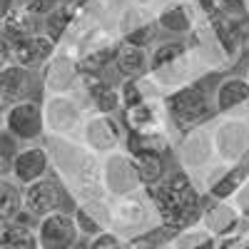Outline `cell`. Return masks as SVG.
<instances>
[{
  "mask_svg": "<svg viewBox=\"0 0 249 249\" xmlns=\"http://www.w3.org/2000/svg\"><path fill=\"white\" fill-rule=\"evenodd\" d=\"M244 212H247V217H249V207H247V210H244Z\"/></svg>",
  "mask_w": 249,
  "mask_h": 249,
  "instance_id": "29",
  "label": "cell"
},
{
  "mask_svg": "<svg viewBox=\"0 0 249 249\" xmlns=\"http://www.w3.org/2000/svg\"><path fill=\"white\" fill-rule=\"evenodd\" d=\"M157 23H160V28L170 30V33H190L192 18H190V13H187L182 5H170V8H164L160 13Z\"/></svg>",
  "mask_w": 249,
  "mask_h": 249,
  "instance_id": "15",
  "label": "cell"
},
{
  "mask_svg": "<svg viewBox=\"0 0 249 249\" xmlns=\"http://www.w3.org/2000/svg\"><path fill=\"white\" fill-rule=\"evenodd\" d=\"M28 88V70L20 65H3V72H0V92H3V100H15L25 92Z\"/></svg>",
  "mask_w": 249,
  "mask_h": 249,
  "instance_id": "13",
  "label": "cell"
},
{
  "mask_svg": "<svg viewBox=\"0 0 249 249\" xmlns=\"http://www.w3.org/2000/svg\"><path fill=\"white\" fill-rule=\"evenodd\" d=\"M13 177L20 182V184H33L37 179H43V175L48 172V152L43 147H25L20 150L13 167H10Z\"/></svg>",
  "mask_w": 249,
  "mask_h": 249,
  "instance_id": "7",
  "label": "cell"
},
{
  "mask_svg": "<svg viewBox=\"0 0 249 249\" xmlns=\"http://www.w3.org/2000/svg\"><path fill=\"white\" fill-rule=\"evenodd\" d=\"M135 170L137 175L142 177L144 184H160V177H162V160H160V152L152 150V147H142V150H135Z\"/></svg>",
  "mask_w": 249,
  "mask_h": 249,
  "instance_id": "12",
  "label": "cell"
},
{
  "mask_svg": "<svg viewBox=\"0 0 249 249\" xmlns=\"http://www.w3.org/2000/svg\"><path fill=\"white\" fill-rule=\"evenodd\" d=\"M37 242L40 249H72L80 239L75 214L55 212L37 222Z\"/></svg>",
  "mask_w": 249,
  "mask_h": 249,
  "instance_id": "2",
  "label": "cell"
},
{
  "mask_svg": "<svg viewBox=\"0 0 249 249\" xmlns=\"http://www.w3.org/2000/svg\"><path fill=\"white\" fill-rule=\"evenodd\" d=\"M3 40H23L28 35H35V15L28 13L25 8H15L3 13Z\"/></svg>",
  "mask_w": 249,
  "mask_h": 249,
  "instance_id": "10",
  "label": "cell"
},
{
  "mask_svg": "<svg viewBox=\"0 0 249 249\" xmlns=\"http://www.w3.org/2000/svg\"><path fill=\"white\" fill-rule=\"evenodd\" d=\"M170 249H219L217 247V237L202 230H184V234H179Z\"/></svg>",
  "mask_w": 249,
  "mask_h": 249,
  "instance_id": "16",
  "label": "cell"
},
{
  "mask_svg": "<svg viewBox=\"0 0 249 249\" xmlns=\"http://www.w3.org/2000/svg\"><path fill=\"white\" fill-rule=\"evenodd\" d=\"M152 199L162 217V222L172 230H192L202 217V202L197 190L190 179L175 175L167 182H160L152 187Z\"/></svg>",
  "mask_w": 249,
  "mask_h": 249,
  "instance_id": "1",
  "label": "cell"
},
{
  "mask_svg": "<svg viewBox=\"0 0 249 249\" xmlns=\"http://www.w3.org/2000/svg\"><path fill=\"white\" fill-rule=\"evenodd\" d=\"M88 249H135V247L127 239H122L120 234H115V232H102L95 239H90Z\"/></svg>",
  "mask_w": 249,
  "mask_h": 249,
  "instance_id": "22",
  "label": "cell"
},
{
  "mask_svg": "<svg viewBox=\"0 0 249 249\" xmlns=\"http://www.w3.org/2000/svg\"><path fill=\"white\" fill-rule=\"evenodd\" d=\"M239 184H242V170H232V172H227L219 182L212 184V195L217 199H224V197H230Z\"/></svg>",
  "mask_w": 249,
  "mask_h": 249,
  "instance_id": "20",
  "label": "cell"
},
{
  "mask_svg": "<svg viewBox=\"0 0 249 249\" xmlns=\"http://www.w3.org/2000/svg\"><path fill=\"white\" fill-rule=\"evenodd\" d=\"M95 97H97V107H100L102 112H115V110L122 105L120 90H115V88H107V85H102V88L95 92Z\"/></svg>",
  "mask_w": 249,
  "mask_h": 249,
  "instance_id": "23",
  "label": "cell"
},
{
  "mask_svg": "<svg viewBox=\"0 0 249 249\" xmlns=\"http://www.w3.org/2000/svg\"><path fill=\"white\" fill-rule=\"evenodd\" d=\"M247 242H249V237H247Z\"/></svg>",
  "mask_w": 249,
  "mask_h": 249,
  "instance_id": "32",
  "label": "cell"
},
{
  "mask_svg": "<svg viewBox=\"0 0 249 249\" xmlns=\"http://www.w3.org/2000/svg\"><path fill=\"white\" fill-rule=\"evenodd\" d=\"M120 97H122V105L127 107V110L144 105V102H142V95H140V90H137V85H135V80H127V82H124L122 90H120Z\"/></svg>",
  "mask_w": 249,
  "mask_h": 249,
  "instance_id": "25",
  "label": "cell"
},
{
  "mask_svg": "<svg viewBox=\"0 0 249 249\" xmlns=\"http://www.w3.org/2000/svg\"><path fill=\"white\" fill-rule=\"evenodd\" d=\"M75 222H77V230H80V237H90L95 239L97 234L102 232H107V230H102V224L85 210V207H77V212H75Z\"/></svg>",
  "mask_w": 249,
  "mask_h": 249,
  "instance_id": "19",
  "label": "cell"
},
{
  "mask_svg": "<svg viewBox=\"0 0 249 249\" xmlns=\"http://www.w3.org/2000/svg\"><path fill=\"white\" fill-rule=\"evenodd\" d=\"M167 110L179 127L187 130V127H195L197 122H202L207 117L210 105H207V95L202 92V88L190 85V88H182L167 97Z\"/></svg>",
  "mask_w": 249,
  "mask_h": 249,
  "instance_id": "3",
  "label": "cell"
},
{
  "mask_svg": "<svg viewBox=\"0 0 249 249\" xmlns=\"http://www.w3.org/2000/svg\"><path fill=\"white\" fill-rule=\"evenodd\" d=\"M182 53H184V45H182V43H164V45H160V48L152 53L150 68H152V70H160V68H164V65H170V62H175Z\"/></svg>",
  "mask_w": 249,
  "mask_h": 249,
  "instance_id": "18",
  "label": "cell"
},
{
  "mask_svg": "<svg viewBox=\"0 0 249 249\" xmlns=\"http://www.w3.org/2000/svg\"><path fill=\"white\" fill-rule=\"evenodd\" d=\"M247 82H249V70H247Z\"/></svg>",
  "mask_w": 249,
  "mask_h": 249,
  "instance_id": "30",
  "label": "cell"
},
{
  "mask_svg": "<svg viewBox=\"0 0 249 249\" xmlns=\"http://www.w3.org/2000/svg\"><path fill=\"white\" fill-rule=\"evenodd\" d=\"M135 249H155V247H135Z\"/></svg>",
  "mask_w": 249,
  "mask_h": 249,
  "instance_id": "28",
  "label": "cell"
},
{
  "mask_svg": "<svg viewBox=\"0 0 249 249\" xmlns=\"http://www.w3.org/2000/svg\"><path fill=\"white\" fill-rule=\"evenodd\" d=\"M55 3H60V0H55Z\"/></svg>",
  "mask_w": 249,
  "mask_h": 249,
  "instance_id": "31",
  "label": "cell"
},
{
  "mask_svg": "<svg viewBox=\"0 0 249 249\" xmlns=\"http://www.w3.org/2000/svg\"><path fill=\"white\" fill-rule=\"evenodd\" d=\"M249 100V82L242 80V77H227L219 82V88L214 92V105L219 112L224 110H232L242 102Z\"/></svg>",
  "mask_w": 249,
  "mask_h": 249,
  "instance_id": "8",
  "label": "cell"
},
{
  "mask_svg": "<svg viewBox=\"0 0 249 249\" xmlns=\"http://www.w3.org/2000/svg\"><path fill=\"white\" fill-rule=\"evenodd\" d=\"M3 50H10V65H20L25 70H33L53 55L55 40L50 35H28L23 40H3Z\"/></svg>",
  "mask_w": 249,
  "mask_h": 249,
  "instance_id": "5",
  "label": "cell"
},
{
  "mask_svg": "<svg viewBox=\"0 0 249 249\" xmlns=\"http://www.w3.org/2000/svg\"><path fill=\"white\" fill-rule=\"evenodd\" d=\"M0 249H40L37 232L30 230L28 224H5L0 234Z\"/></svg>",
  "mask_w": 249,
  "mask_h": 249,
  "instance_id": "11",
  "label": "cell"
},
{
  "mask_svg": "<svg viewBox=\"0 0 249 249\" xmlns=\"http://www.w3.org/2000/svg\"><path fill=\"white\" fill-rule=\"evenodd\" d=\"M23 8L33 15H50L57 5H55V0H23Z\"/></svg>",
  "mask_w": 249,
  "mask_h": 249,
  "instance_id": "26",
  "label": "cell"
},
{
  "mask_svg": "<svg viewBox=\"0 0 249 249\" xmlns=\"http://www.w3.org/2000/svg\"><path fill=\"white\" fill-rule=\"evenodd\" d=\"M5 132L15 140H35L43 132V107L35 100H18L5 110Z\"/></svg>",
  "mask_w": 249,
  "mask_h": 249,
  "instance_id": "4",
  "label": "cell"
},
{
  "mask_svg": "<svg viewBox=\"0 0 249 249\" xmlns=\"http://www.w3.org/2000/svg\"><path fill=\"white\" fill-rule=\"evenodd\" d=\"M115 55H117V50H115V53H112V50H97V53H90V55L82 57L80 70L95 75V72H100L102 68H105L107 62H110V57H115Z\"/></svg>",
  "mask_w": 249,
  "mask_h": 249,
  "instance_id": "21",
  "label": "cell"
},
{
  "mask_svg": "<svg viewBox=\"0 0 249 249\" xmlns=\"http://www.w3.org/2000/svg\"><path fill=\"white\" fill-rule=\"evenodd\" d=\"M23 207V192L10 182V179H3L0 182V214H3V222L5 224H13L20 214Z\"/></svg>",
  "mask_w": 249,
  "mask_h": 249,
  "instance_id": "14",
  "label": "cell"
},
{
  "mask_svg": "<svg viewBox=\"0 0 249 249\" xmlns=\"http://www.w3.org/2000/svg\"><path fill=\"white\" fill-rule=\"evenodd\" d=\"M70 20H72V10H70V5H57V8L45 18V30H48V35L55 40V43L62 37V33L68 30Z\"/></svg>",
  "mask_w": 249,
  "mask_h": 249,
  "instance_id": "17",
  "label": "cell"
},
{
  "mask_svg": "<svg viewBox=\"0 0 249 249\" xmlns=\"http://www.w3.org/2000/svg\"><path fill=\"white\" fill-rule=\"evenodd\" d=\"M152 37H155V28H152V25H144L142 30H135V33H130V35H127V40H124V43H130V45H137V48H144V45H147Z\"/></svg>",
  "mask_w": 249,
  "mask_h": 249,
  "instance_id": "27",
  "label": "cell"
},
{
  "mask_svg": "<svg viewBox=\"0 0 249 249\" xmlns=\"http://www.w3.org/2000/svg\"><path fill=\"white\" fill-rule=\"evenodd\" d=\"M150 60H147V53L144 48H137V45H130V43H122L117 48V55H115V68L120 70V75L124 77H137L147 70Z\"/></svg>",
  "mask_w": 249,
  "mask_h": 249,
  "instance_id": "9",
  "label": "cell"
},
{
  "mask_svg": "<svg viewBox=\"0 0 249 249\" xmlns=\"http://www.w3.org/2000/svg\"><path fill=\"white\" fill-rule=\"evenodd\" d=\"M147 120H150V122L155 120V115H152V110H150L147 105H140V107L127 110V122H130V127H132V130H137V132L147 130V124H144Z\"/></svg>",
  "mask_w": 249,
  "mask_h": 249,
  "instance_id": "24",
  "label": "cell"
},
{
  "mask_svg": "<svg viewBox=\"0 0 249 249\" xmlns=\"http://www.w3.org/2000/svg\"><path fill=\"white\" fill-rule=\"evenodd\" d=\"M60 204H62V195L53 179H37L23 190V207L33 217L43 219L48 214H55L60 212Z\"/></svg>",
  "mask_w": 249,
  "mask_h": 249,
  "instance_id": "6",
  "label": "cell"
}]
</instances>
